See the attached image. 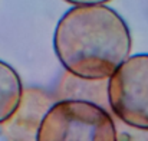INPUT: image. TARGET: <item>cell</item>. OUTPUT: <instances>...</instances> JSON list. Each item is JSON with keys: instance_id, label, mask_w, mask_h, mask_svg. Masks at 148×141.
I'll use <instances>...</instances> for the list:
<instances>
[{"instance_id": "1", "label": "cell", "mask_w": 148, "mask_h": 141, "mask_svg": "<svg viewBox=\"0 0 148 141\" xmlns=\"http://www.w3.org/2000/svg\"><path fill=\"white\" fill-rule=\"evenodd\" d=\"M53 46L66 72L85 79H108L130 56L125 20L103 4L75 6L58 22Z\"/></svg>"}, {"instance_id": "3", "label": "cell", "mask_w": 148, "mask_h": 141, "mask_svg": "<svg viewBox=\"0 0 148 141\" xmlns=\"http://www.w3.org/2000/svg\"><path fill=\"white\" fill-rule=\"evenodd\" d=\"M109 112L118 121L148 130V53L128 56L108 78Z\"/></svg>"}, {"instance_id": "5", "label": "cell", "mask_w": 148, "mask_h": 141, "mask_svg": "<svg viewBox=\"0 0 148 141\" xmlns=\"http://www.w3.org/2000/svg\"><path fill=\"white\" fill-rule=\"evenodd\" d=\"M106 87H108V79H85L65 71L55 98L56 101L60 99L88 101L109 111Z\"/></svg>"}, {"instance_id": "7", "label": "cell", "mask_w": 148, "mask_h": 141, "mask_svg": "<svg viewBox=\"0 0 148 141\" xmlns=\"http://www.w3.org/2000/svg\"><path fill=\"white\" fill-rule=\"evenodd\" d=\"M115 121V131H116V141H148V130L135 128L127 125L116 118Z\"/></svg>"}, {"instance_id": "8", "label": "cell", "mask_w": 148, "mask_h": 141, "mask_svg": "<svg viewBox=\"0 0 148 141\" xmlns=\"http://www.w3.org/2000/svg\"><path fill=\"white\" fill-rule=\"evenodd\" d=\"M75 6H92V4H103L109 0H65Z\"/></svg>"}, {"instance_id": "2", "label": "cell", "mask_w": 148, "mask_h": 141, "mask_svg": "<svg viewBox=\"0 0 148 141\" xmlns=\"http://www.w3.org/2000/svg\"><path fill=\"white\" fill-rule=\"evenodd\" d=\"M36 141H116L115 121L97 104L60 99L43 117Z\"/></svg>"}, {"instance_id": "6", "label": "cell", "mask_w": 148, "mask_h": 141, "mask_svg": "<svg viewBox=\"0 0 148 141\" xmlns=\"http://www.w3.org/2000/svg\"><path fill=\"white\" fill-rule=\"evenodd\" d=\"M22 79L6 62L0 61V124L4 122L17 108L22 98Z\"/></svg>"}, {"instance_id": "4", "label": "cell", "mask_w": 148, "mask_h": 141, "mask_svg": "<svg viewBox=\"0 0 148 141\" xmlns=\"http://www.w3.org/2000/svg\"><path fill=\"white\" fill-rule=\"evenodd\" d=\"M56 102L55 95L40 88H23L14 112L0 124V134L6 141H36L40 122Z\"/></svg>"}]
</instances>
